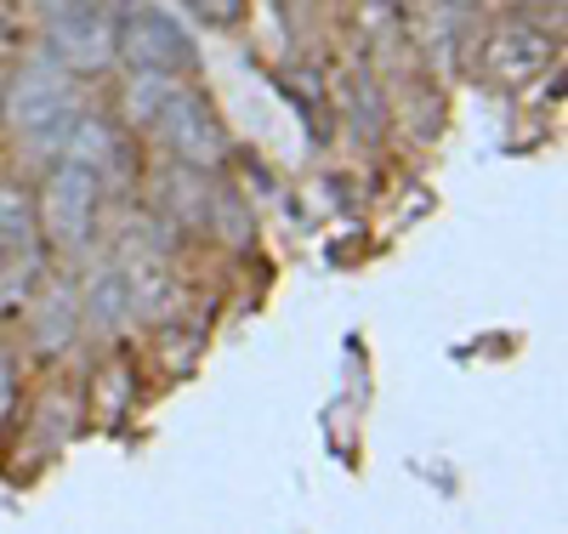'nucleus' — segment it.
<instances>
[{"label": "nucleus", "mask_w": 568, "mask_h": 534, "mask_svg": "<svg viewBox=\"0 0 568 534\" xmlns=\"http://www.w3.org/2000/svg\"><path fill=\"white\" fill-rule=\"evenodd\" d=\"M74 114H80V91H74V74L63 63H23L0 85V120L34 154H58Z\"/></svg>", "instance_id": "obj_1"}, {"label": "nucleus", "mask_w": 568, "mask_h": 534, "mask_svg": "<svg viewBox=\"0 0 568 534\" xmlns=\"http://www.w3.org/2000/svg\"><path fill=\"white\" fill-rule=\"evenodd\" d=\"M114 63L136 69V74H194L200 69V46L171 12L160 7H125V18L114 23Z\"/></svg>", "instance_id": "obj_2"}, {"label": "nucleus", "mask_w": 568, "mask_h": 534, "mask_svg": "<svg viewBox=\"0 0 568 534\" xmlns=\"http://www.w3.org/2000/svg\"><path fill=\"white\" fill-rule=\"evenodd\" d=\"M154 137L165 142V154L187 171H222L233 160V137L227 125L216 120V109L194 91H171V103L154 114Z\"/></svg>", "instance_id": "obj_3"}, {"label": "nucleus", "mask_w": 568, "mask_h": 534, "mask_svg": "<svg viewBox=\"0 0 568 534\" xmlns=\"http://www.w3.org/2000/svg\"><path fill=\"white\" fill-rule=\"evenodd\" d=\"M98 193H103L98 177L63 160L52 177H45L40 200H34V228L52 239L58 251H69V256L85 251L91 245V228H98Z\"/></svg>", "instance_id": "obj_4"}, {"label": "nucleus", "mask_w": 568, "mask_h": 534, "mask_svg": "<svg viewBox=\"0 0 568 534\" xmlns=\"http://www.w3.org/2000/svg\"><path fill=\"white\" fill-rule=\"evenodd\" d=\"M120 7H91V0H63L45 7V40H52V63L69 74H103L114 63V18Z\"/></svg>", "instance_id": "obj_5"}, {"label": "nucleus", "mask_w": 568, "mask_h": 534, "mask_svg": "<svg viewBox=\"0 0 568 534\" xmlns=\"http://www.w3.org/2000/svg\"><path fill=\"white\" fill-rule=\"evenodd\" d=\"M63 160L91 171L98 182H120L131 171V149H125V137L103 120V114H74L69 137H63Z\"/></svg>", "instance_id": "obj_6"}, {"label": "nucleus", "mask_w": 568, "mask_h": 534, "mask_svg": "<svg viewBox=\"0 0 568 534\" xmlns=\"http://www.w3.org/2000/svg\"><path fill=\"white\" fill-rule=\"evenodd\" d=\"M80 335V296L69 284H52V290H40L34 308H29V342L40 359H58L69 353V342Z\"/></svg>", "instance_id": "obj_7"}, {"label": "nucleus", "mask_w": 568, "mask_h": 534, "mask_svg": "<svg viewBox=\"0 0 568 534\" xmlns=\"http://www.w3.org/2000/svg\"><path fill=\"white\" fill-rule=\"evenodd\" d=\"M484 63H489L495 80H511L517 85V80H529V74H540L551 63V40L535 34L529 23H506V29H495Z\"/></svg>", "instance_id": "obj_8"}, {"label": "nucleus", "mask_w": 568, "mask_h": 534, "mask_svg": "<svg viewBox=\"0 0 568 534\" xmlns=\"http://www.w3.org/2000/svg\"><path fill=\"white\" fill-rule=\"evenodd\" d=\"M131 313V284H125V273L120 268H103L98 279L85 284V302H80V319H91V324H103V330H114L120 319Z\"/></svg>", "instance_id": "obj_9"}, {"label": "nucleus", "mask_w": 568, "mask_h": 534, "mask_svg": "<svg viewBox=\"0 0 568 534\" xmlns=\"http://www.w3.org/2000/svg\"><path fill=\"white\" fill-rule=\"evenodd\" d=\"M171 91H176L171 74H136L131 69V80H125V120L131 125H154V114L171 103Z\"/></svg>", "instance_id": "obj_10"}, {"label": "nucleus", "mask_w": 568, "mask_h": 534, "mask_svg": "<svg viewBox=\"0 0 568 534\" xmlns=\"http://www.w3.org/2000/svg\"><path fill=\"white\" fill-rule=\"evenodd\" d=\"M211 211L222 216V239H227V245H251V211L240 205V193H216Z\"/></svg>", "instance_id": "obj_11"}, {"label": "nucleus", "mask_w": 568, "mask_h": 534, "mask_svg": "<svg viewBox=\"0 0 568 534\" xmlns=\"http://www.w3.org/2000/svg\"><path fill=\"white\" fill-rule=\"evenodd\" d=\"M187 12L200 23H216V29H233L245 18V0H187Z\"/></svg>", "instance_id": "obj_12"}, {"label": "nucleus", "mask_w": 568, "mask_h": 534, "mask_svg": "<svg viewBox=\"0 0 568 534\" xmlns=\"http://www.w3.org/2000/svg\"><path fill=\"white\" fill-rule=\"evenodd\" d=\"M12 399H18V364H12L7 347H0V421L12 415Z\"/></svg>", "instance_id": "obj_13"}, {"label": "nucleus", "mask_w": 568, "mask_h": 534, "mask_svg": "<svg viewBox=\"0 0 568 534\" xmlns=\"http://www.w3.org/2000/svg\"><path fill=\"white\" fill-rule=\"evenodd\" d=\"M45 7H63V0H45ZM91 7H125V0H91Z\"/></svg>", "instance_id": "obj_14"}]
</instances>
